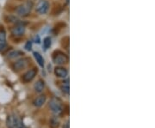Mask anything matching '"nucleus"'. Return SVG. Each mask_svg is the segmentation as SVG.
I'll use <instances>...</instances> for the list:
<instances>
[{
  "mask_svg": "<svg viewBox=\"0 0 155 128\" xmlns=\"http://www.w3.org/2000/svg\"><path fill=\"white\" fill-rule=\"evenodd\" d=\"M6 125L8 128H27L22 119L15 113L11 114L7 117Z\"/></svg>",
  "mask_w": 155,
  "mask_h": 128,
  "instance_id": "nucleus-1",
  "label": "nucleus"
},
{
  "mask_svg": "<svg viewBox=\"0 0 155 128\" xmlns=\"http://www.w3.org/2000/svg\"><path fill=\"white\" fill-rule=\"evenodd\" d=\"M49 108L52 112L55 113L56 115H60L63 112V105L61 101L58 98H52L49 101Z\"/></svg>",
  "mask_w": 155,
  "mask_h": 128,
  "instance_id": "nucleus-2",
  "label": "nucleus"
},
{
  "mask_svg": "<svg viewBox=\"0 0 155 128\" xmlns=\"http://www.w3.org/2000/svg\"><path fill=\"white\" fill-rule=\"evenodd\" d=\"M49 9V3L46 0L40 1L36 5V11L40 14H46Z\"/></svg>",
  "mask_w": 155,
  "mask_h": 128,
  "instance_id": "nucleus-3",
  "label": "nucleus"
},
{
  "mask_svg": "<svg viewBox=\"0 0 155 128\" xmlns=\"http://www.w3.org/2000/svg\"><path fill=\"white\" fill-rule=\"evenodd\" d=\"M31 10V3H27L23 5H21L19 6L17 9H16V13L17 15L19 16H27Z\"/></svg>",
  "mask_w": 155,
  "mask_h": 128,
  "instance_id": "nucleus-4",
  "label": "nucleus"
},
{
  "mask_svg": "<svg viewBox=\"0 0 155 128\" xmlns=\"http://www.w3.org/2000/svg\"><path fill=\"white\" fill-rule=\"evenodd\" d=\"M37 73V71L35 69H31L30 71H28L23 76V81L24 83H29V82H31L35 78V75Z\"/></svg>",
  "mask_w": 155,
  "mask_h": 128,
  "instance_id": "nucleus-5",
  "label": "nucleus"
},
{
  "mask_svg": "<svg viewBox=\"0 0 155 128\" xmlns=\"http://www.w3.org/2000/svg\"><path fill=\"white\" fill-rule=\"evenodd\" d=\"M28 64H29V59H21L15 63L14 69L16 71H21V70L24 69L25 67H27Z\"/></svg>",
  "mask_w": 155,
  "mask_h": 128,
  "instance_id": "nucleus-6",
  "label": "nucleus"
},
{
  "mask_svg": "<svg viewBox=\"0 0 155 128\" xmlns=\"http://www.w3.org/2000/svg\"><path fill=\"white\" fill-rule=\"evenodd\" d=\"M54 62L56 64H59V65H61V64H66L67 62V58L65 54H58L56 55L54 58Z\"/></svg>",
  "mask_w": 155,
  "mask_h": 128,
  "instance_id": "nucleus-7",
  "label": "nucleus"
},
{
  "mask_svg": "<svg viewBox=\"0 0 155 128\" xmlns=\"http://www.w3.org/2000/svg\"><path fill=\"white\" fill-rule=\"evenodd\" d=\"M54 74L58 78H66L68 75V71L64 67H56L54 70Z\"/></svg>",
  "mask_w": 155,
  "mask_h": 128,
  "instance_id": "nucleus-8",
  "label": "nucleus"
},
{
  "mask_svg": "<svg viewBox=\"0 0 155 128\" xmlns=\"http://www.w3.org/2000/svg\"><path fill=\"white\" fill-rule=\"evenodd\" d=\"M46 96L45 95H41L38 97H36L34 101V105L37 108H41L45 102H46Z\"/></svg>",
  "mask_w": 155,
  "mask_h": 128,
  "instance_id": "nucleus-9",
  "label": "nucleus"
},
{
  "mask_svg": "<svg viewBox=\"0 0 155 128\" xmlns=\"http://www.w3.org/2000/svg\"><path fill=\"white\" fill-rule=\"evenodd\" d=\"M25 32V27L23 25H17L12 29V34L16 36H21Z\"/></svg>",
  "mask_w": 155,
  "mask_h": 128,
  "instance_id": "nucleus-10",
  "label": "nucleus"
},
{
  "mask_svg": "<svg viewBox=\"0 0 155 128\" xmlns=\"http://www.w3.org/2000/svg\"><path fill=\"white\" fill-rule=\"evenodd\" d=\"M44 88H45V83H44V82L42 80H38L35 83V85H34V89H35V90L37 93L42 92L43 90H44Z\"/></svg>",
  "mask_w": 155,
  "mask_h": 128,
  "instance_id": "nucleus-11",
  "label": "nucleus"
},
{
  "mask_svg": "<svg viewBox=\"0 0 155 128\" xmlns=\"http://www.w3.org/2000/svg\"><path fill=\"white\" fill-rule=\"evenodd\" d=\"M34 57H35L36 62L39 64V65H40L41 67H43V66H44V59H43L42 56L39 52H34Z\"/></svg>",
  "mask_w": 155,
  "mask_h": 128,
  "instance_id": "nucleus-12",
  "label": "nucleus"
},
{
  "mask_svg": "<svg viewBox=\"0 0 155 128\" xmlns=\"http://www.w3.org/2000/svg\"><path fill=\"white\" fill-rule=\"evenodd\" d=\"M21 55H22L21 52H19V51H12V52H11L9 53L8 58L9 59H16V58H17V57H19Z\"/></svg>",
  "mask_w": 155,
  "mask_h": 128,
  "instance_id": "nucleus-13",
  "label": "nucleus"
},
{
  "mask_svg": "<svg viewBox=\"0 0 155 128\" xmlns=\"http://www.w3.org/2000/svg\"><path fill=\"white\" fill-rule=\"evenodd\" d=\"M51 44H52V41H51V39L49 37H46L44 40H43V47L45 50H47L48 48L51 47Z\"/></svg>",
  "mask_w": 155,
  "mask_h": 128,
  "instance_id": "nucleus-14",
  "label": "nucleus"
},
{
  "mask_svg": "<svg viewBox=\"0 0 155 128\" xmlns=\"http://www.w3.org/2000/svg\"><path fill=\"white\" fill-rule=\"evenodd\" d=\"M60 124V121L57 120V118H53L50 120V127L52 128H58Z\"/></svg>",
  "mask_w": 155,
  "mask_h": 128,
  "instance_id": "nucleus-15",
  "label": "nucleus"
},
{
  "mask_svg": "<svg viewBox=\"0 0 155 128\" xmlns=\"http://www.w3.org/2000/svg\"><path fill=\"white\" fill-rule=\"evenodd\" d=\"M65 83H64L63 86L61 87L62 92L66 93V94H69V83H68V80H66Z\"/></svg>",
  "mask_w": 155,
  "mask_h": 128,
  "instance_id": "nucleus-16",
  "label": "nucleus"
},
{
  "mask_svg": "<svg viewBox=\"0 0 155 128\" xmlns=\"http://www.w3.org/2000/svg\"><path fill=\"white\" fill-rule=\"evenodd\" d=\"M6 40V33L4 30L0 31V42H4Z\"/></svg>",
  "mask_w": 155,
  "mask_h": 128,
  "instance_id": "nucleus-17",
  "label": "nucleus"
},
{
  "mask_svg": "<svg viewBox=\"0 0 155 128\" xmlns=\"http://www.w3.org/2000/svg\"><path fill=\"white\" fill-rule=\"evenodd\" d=\"M7 48V45L4 42H1L0 43V52H3L6 50Z\"/></svg>",
  "mask_w": 155,
  "mask_h": 128,
  "instance_id": "nucleus-18",
  "label": "nucleus"
},
{
  "mask_svg": "<svg viewBox=\"0 0 155 128\" xmlns=\"http://www.w3.org/2000/svg\"><path fill=\"white\" fill-rule=\"evenodd\" d=\"M31 48H32V43H31V41H28L27 44H26V46H25V48H26L28 51H30Z\"/></svg>",
  "mask_w": 155,
  "mask_h": 128,
  "instance_id": "nucleus-19",
  "label": "nucleus"
},
{
  "mask_svg": "<svg viewBox=\"0 0 155 128\" xmlns=\"http://www.w3.org/2000/svg\"><path fill=\"white\" fill-rule=\"evenodd\" d=\"M63 128H69V120H67V121L63 125Z\"/></svg>",
  "mask_w": 155,
  "mask_h": 128,
  "instance_id": "nucleus-20",
  "label": "nucleus"
}]
</instances>
